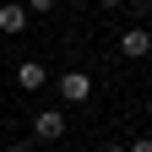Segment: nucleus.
I'll list each match as a JSON object with an SVG mask.
<instances>
[{
    "instance_id": "7ed1b4c3",
    "label": "nucleus",
    "mask_w": 152,
    "mask_h": 152,
    "mask_svg": "<svg viewBox=\"0 0 152 152\" xmlns=\"http://www.w3.org/2000/svg\"><path fill=\"white\" fill-rule=\"evenodd\" d=\"M120 54H125V60H147V54H152V33L136 22V27H125L120 33Z\"/></svg>"
},
{
    "instance_id": "f03ea898",
    "label": "nucleus",
    "mask_w": 152,
    "mask_h": 152,
    "mask_svg": "<svg viewBox=\"0 0 152 152\" xmlns=\"http://www.w3.org/2000/svg\"><path fill=\"white\" fill-rule=\"evenodd\" d=\"M54 92H60L65 103H92V76L87 71H65L60 82H54Z\"/></svg>"
},
{
    "instance_id": "1a4fd4ad",
    "label": "nucleus",
    "mask_w": 152,
    "mask_h": 152,
    "mask_svg": "<svg viewBox=\"0 0 152 152\" xmlns=\"http://www.w3.org/2000/svg\"><path fill=\"white\" fill-rule=\"evenodd\" d=\"M98 6H103V11H120V6H125V0H98Z\"/></svg>"
},
{
    "instance_id": "20e7f679",
    "label": "nucleus",
    "mask_w": 152,
    "mask_h": 152,
    "mask_svg": "<svg viewBox=\"0 0 152 152\" xmlns=\"http://www.w3.org/2000/svg\"><path fill=\"white\" fill-rule=\"evenodd\" d=\"M0 33H6V38H22V33H27V11H22V0H0Z\"/></svg>"
},
{
    "instance_id": "9d476101",
    "label": "nucleus",
    "mask_w": 152,
    "mask_h": 152,
    "mask_svg": "<svg viewBox=\"0 0 152 152\" xmlns=\"http://www.w3.org/2000/svg\"><path fill=\"white\" fill-rule=\"evenodd\" d=\"M98 152H125V147H120V141H103V147H98Z\"/></svg>"
},
{
    "instance_id": "39448f33",
    "label": "nucleus",
    "mask_w": 152,
    "mask_h": 152,
    "mask_svg": "<svg viewBox=\"0 0 152 152\" xmlns=\"http://www.w3.org/2000/svg\"><path fill=\"white\" fill-rule=\"evenodd\" d=\"M44 82H49V71L38 65V60H22V65H16V87H22V92H38Z\"/></svg>"
},
{
    "instance_id": "423d86ee",
    "label": "nucleus",
    "mask_w": 152,
    "mask_h": 152,
    "mask_svg": "<svg viewBox=\"0 0 152 152\" xmlns=\"http://www.w3.org/2000/svg\"><path fill=\"white\" fill-rule=\"evenodd\" d=\"M54 6H60V0H22V11H27V16H49Z\"/></svg>"
},
{
    "instance_id": "6e6552de",
    "label": "nucleus",
    "mask_w": 152,
    "mask_h": 152,
    "mask_svg": "<svg viewBox=\"0 0 152 152\" xmlns=\"http://www.w3.org/2000/svg\"><path fill=\"white\" fill-rule=\"evenodd\" d=\"M6 152H33V141H6Z\"/></svg>"
},
{
    "instance_id": "0eeeda50",
    "label": "nucleus",
    "mask_w": 152,
    "mask_h": 152,
    "mask_svg": "<svg viewBox=\"0 0 152 152\" xmlns=\"http://www.w3.org/2000/svg\"><path fill=\"white\" fill-rule=\"evenodd\" d=\"M125 152H152V136H136V141H130Z\"/></svg>"
},
{
    "instance_id": "f257e3e1",
    "label": "nucleus",
    "mask_w": 152,
    "mask_h": 152,
    "mask_svg": "<svg viewBox=\"0 0 152 152\" xmlns=\"http://www.w3.org/2000/svg\"><path fill=\"white\" fill-rule=\"evenodd\" d=\"M65 130H71L65 125V109H38L33 114V141H60Z\"/></svg>"
}]
</instances>
